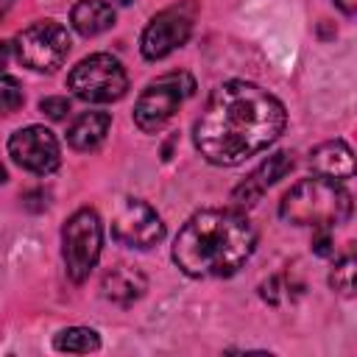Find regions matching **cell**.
Segmentation results:
<instances>
[{
	"instance_id": "20",
	"label": "cell",
	"mask_w": 357,
	"mask_h": 357,
	"mask_svg": "<svg viewBox=\"0 0 357 357\" xmlns=\"http://www.w3.org/2000/svg\"><path fill=\"white\" fill-rule=\"evenodd\" d=\"M8 59H11V45L8 42H0V70L8 64Z\"/></svg>"
},
{
	"instance_id": "21",
	"label": "cell",
	"mask_w": 357,
	"mask_h": 357,
	"mask_svg": "<svg viewBox=\"0 0 357 357\" xmlns=\"http://www.w3.org/2000/svg\"><path fill=\"white\" fill-rule=\"evenodd\" d=\"M335 6L340 11H346V14H354L357 11V0H335Z\"/></svg>"
},
{
	"instance_id": "3",
	"label": "cell",
	"mask_w": 357,
	"mask_h": 357,
	"mask_svg": "<svg viewBox=\"0 0 357 357\" xmlns=\"http://www.w3.org/2000/svg\"><path fill=\"white\" fill-rule=\"evenodd\" d=\"M279 215L293 226L335 229L351 215V192L332 178H304L282 195Z\"/></svg>"
},
{
	"instance_id": "11",
	"label": "cell",
	"mask_w": 357,
	"mask_h": 357,
	"mask_svg": "<svg viewBox=\"0 0 357 357\" xmlns=\"http://www.w3.org/2000/svg\"><path fill=\"white\" fill-rule=\"evenodd\" d=\"M293 165H296V159H293L290 151H276V153H271L243 184L234 187V192H231L234 204H237V206H254V204L262 198V192H265L268 187H273L279 178H284V176L293 170Z\"/></svg>"
},
{
	"instance_id": "10",
	"label": "cell",
	"mask_w": 357,
	"mask_h": 357,
	"mask_svg": "<svg viewBox=\"0 0 357 357\" xmlns=\"http://www.w3.org/2000/svg\"><path fill=\"white\" fill-rule=\"evenodd\" d=\"M8 153L11 159L36 176H47L61 165V148L45 126H25L11 134L8 139Z\"/></svg>"
},
{
	"instance_id": "8",
	"label": "cell",
	"mask_w": 357,
	"mask_h": 357,
	"mask_svg": "<svg viewBox=\"0 0 357 357\" xmlns=\"http://www.w3.org/2000/svg\"><path fill=\"white\" fill-rule=\"evenodd\" d=\"M112 237L128 248H151L165 237V223L151 204L120 198L112 212Z\"/></svg>"
},
{
	"instance_id": "2",
	"label": "cell",
	"mask_w": 357,
	"mask_h": 357,
	"mask_svg": "<svg viewBox=\"0 0 357 357\" xmlns=\"http://www.w3.org/2000/svg\"><path fill=\"white\" fill-rule=\"evenodd\" d=\"M257 245L251 220L237 209H201L173 240V262L192 279L237 273Z\"/></svg>"
},
{
	"instance_id": "6",
	"label": "cell",
	"mask_w": 357,
	"mask_h": 357,
	"mask_svg": "<svg viewBox=\"0 0 357 357\" xmlns=\"http://www.w3.org/2000/svg\"><path fill=\"white\" fill-rule=\"evenodd\" d=\"M103 248V226L95 209H78L67 218L61 229V254L73 282H84L98 265Z\"/></svg>"
},
{
	"instance_id": "1",
	"label": "cell",
	"mask_w": 357,
	"mask_h": 357,
	"mask_svg": "<svg viewBox=\"0 0 357 357\" xmlns=\"http://www.w3.org/2000/svg\"><path fill=\"white\" fill-rule=\"evenodd\" d=\"M284 126L287 112L279 98L251 81H226L209 95L192 139L206 162L234 167L276 142Z\"/></svg>"
},
{
	"instance_id": "22",
	"label": "cell",
	"mask_w": 357,
	"mask_h": 357,
	"mask_svg": "<svg viewBox=\"0 0 357 357\" xmlns=\"http://www.w3.org/2000/svg\"><path fill=\"white\" fill-rule=\"evenodd\" d=\"M6 181V167H3V162H0V184Z\"/></svg>"
},
{
	"instance_id": "14",
	"label": "cell",
	"mask_w": 357,
	"mask_h": 357,
	"mask_svg": "<svg viewBox=\"0 0 357 357\" xmlns=\"http://www.w3.org/2000/svg\"><path fill=\"white\" fill-rule=\"evenodd\" d=\"M112 117L109 112H84L81 117H75V123L67 128V142L75 151H95L106 134H109Z\"/></svg>"
},
{
	"instance_id": "16",
	"label": "cell",
	"mask_w": 357,
	"mask_h": 357,
	"mask_svg": "<svg viewBox=\"0 0 357 357\" xmlns=\"http://www.w3.org/2000/svg\"><path fill=\"white\" fill-rule=\"evenodd\" d=\"M53 346L59 351H67V354H89V351H98L100 349V337L95 329H86V326H70V329H61L53 340Z\"/></svg>"
},
{
	"instance_id": "5",
	"label": "cell",
	"mask_w": 357,
	"mask_h": 357,
	"mask_svg": "<svg viewBox=\"0 0 357 357\" xmlns=\"http://www.w3.org/2000/svg\"><path fill=\"white\" fill-rule=\"evenodd\" d=\"M67 86L73 89L75 98H81L86 103H112L126 95L128 75L114 56L92 53L70 70Z\"/></svg>"
},
{
	"instance_id": "4",
	"label": "cell",
	"mask_w": 357,
	"mask_h": 357,
	"mask_svg": "<svg viewBox=\"0 0 357 357\" xmlns=\"http://www.w3.org/2000/svg\"><path fill=\"white\" fill-rule=\"evenodd\" d=\"M195 92V81L190 73H165L156 81H151L145 86V92L139 95L137 106H134V123L139 131L145 134H156L162 131L170 117L178 112V106Z\"/></svg>"
},
{
	"instance_id": "12",
	"label": "cell",
	"mask_w": 357,
	"mask_h": 357,
	"mask_svg": "<svg viewBox=\"0 0 357 357\" xmlns=\"http://www.w3.org/2000/svg\"><path fill=\"white\" fill-rule=\"evenodd\" d=\"M310 167L321 178L343 181V178L354 176V153L343 139H329L310 153Z\"/></svg>"
},
{
	"instance_id": "13",
	"label": "cell",
	"mask_w": 357,
	"mask_h": 357,
	"mask_svg": "<svg viewBox=\"0 0 357 357\" xmlns=\"http://www.w3.org/2000/svg\"><path fill=\"white\" fill-rule=\"evenodd\" d=\"M145 287H148L145 276L139 271L128 268V265H117V268L106 271L103 273V282H100L103 296L109 301H114V304H123V307L131 304V301H137L145 293Z\"/></svg>"
},
{
	"instance_id": "17",
	"label": "cell",
	"mask_w": 357,
	"mask_h": 357,
	"mask_svg": "<svg viewBox=\"0 0 357 357\" xmlns=\"http://www.w3.org/2000/svg\"><path fill=\"white\" fill-rule=\"evenodd\" d=\"M329 284L346 298L354 293V257H343L340 262H335V268L329 271Z\"/></svg>"
},
{
	"instance_id": "19",
	"label": "cell",
	"mask_w": 357,
	"mask_h": 357,
	"mask_svg": "<svg viewBox=\"0 0 357 357\" xmlns=\"http://www.w3.org/2000/svg\"><path fill=\"white\" fill-rule=\"evenodd\" d=\"M39 109H42V114H47L50 120H61V117L70 112V100H67V98H42Z\"/></svg>"
},
{
	"instance_id": "9",
	"label": "cell",
	"mask_w": 357,
	"mask_h": 357,
	"mask_svg": "<svg viewBox=\"0 0 357 357\" xmlns=\"http://www.w3.org/2000/svg\"><path fill=\"white\" fill-rule=\"evenodd\" d=\"M192 20H195V8H192L190 3L170 6V8L159 11V14L148 22V28L142 31V39H139L142 56H145L148 61H156V59L170 56L176 47H181V45L190 39Z\"/></svg>"
},
{
	"instance_id": "23",
	"label": "cell",
	"mask_w": 357,
	"mask_h": 357,
	"mask_svg": "<svg viewBox=\"0 0 357 357\" xmlns=\"http://www.w3.org/2000/svg\"><path fill=\"white\" fill-rule=\"evenodd\" d=\"M114 3H120V6H128V3H131V0H114Z\"/></svg>"
},
{
	"instance_id": "18",
	"label": "cell",
	"mask_w": 357,
	"mask_h": 357,
	"mask_svg": "<svg viewBox=\"0 0 357 357\" xmlns=\"http://www.w3.org/2000/svg\"><path fill=\"white\" fill-rule=\"evenodd\" d=\"M22 86L11 75H0V114H11L22 106Z\"/></svg>"
},
{
	"instance_id": "15",
	"label": "cell",
	"mask_w": 357,
	"mask_h": 357,
	"mask_svg": "<svg viewBox=\"0 0 357 357\" xmlns=\"http://www.w3.org/2000/svg\"><path fill=\"white\" fill-rule=\"evenodd\" d=\"M70 22L81 36H98L114 25V8L103 0H78L70 11Z\"/></svg>"
},
{
	"instance_id": "7",
	"label": "cell",
	"mask_w": 357,
	"mask_h": 357,
	"mask_svg": "<svg viewBox=\"0 0 357 357\" xmlns=\"http://www.w3.org/2000/svg\"><path fill=\"white\" fill-rule=\"evenodd\" d=\"M67 53H70V33L64 25L53 20H39L17 36V59L36 73L56 70L67 59Z\"/></svg>"
}]
</instances>
